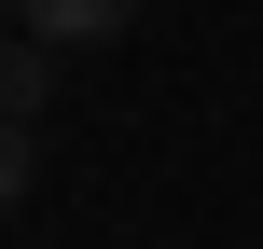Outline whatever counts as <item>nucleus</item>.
Here are the masks:
<instances>
[{
	"mask_svg": "<svg viewBox=\"0 0 263 249\" xmlns=\"http://www.w3.org/2000/svg\"><path fill=\"white\" fill-rule=\"evenodd\" d=\"M0 111H14V125H42V111H55V42H28V28H14V55H0Z\"/></svg>",
	"mask_w": 263,
	"mask_h": 249,
	"instance_id": "f03ea898",
	"label": "nucleus"
},
{
	"mask_svg": "<svg viewBox=\"0 0 263 249\" xmlns=\"http://www.w3.org/2000/svg\"><path fill=\"white\" fill-rule=\"evenodd\" d=\"M14 28H28V42H55V55H83V42H125V28H139V0H14Z\"/></svg>",
	"mask_w": 263,
	"mask_h": 249,
	"instance_id": "f257e3e1",
	"label": "nucleus"
}]
</instances>
